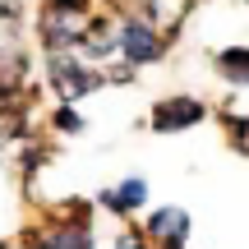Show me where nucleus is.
Returning <instances> with one entry per match:
<instances>
[{"mask_svg":"<svg viewBox=\"0 0 249 249\" xmlns=\"http://www.w3.org/2000/svg\"><path fill=\"white\" fill-rule=\"evenodd\" d=\"M83 28H88V5L83 0H51L46 14H42V33H46L51 46L83 37Z\"/></svg>","mask_w":249,"mask_h":249,"instance_id":"obj_1","label":"nucleus"},{"mask_svg":"<svg viewBox=\"0 0 249 249\" xmlns=\"http://www.w3.org/2000/svg\"><path fill=\"white\" fill-rule=\"evenodd\" d=\"M120 46H124V55H129L134 65H148V60H157V55H161V37L152 33L148 23H139V18L120 28Z\"/></svg>","mask_w":249,"mask_h":249,"instance_id":"obj_2","label":"nucleus"},{"mask_svg":"<svg viewBox=\"0 0 249 249\" xmlns=\"http://www.w3.org/2000/svg\"><path fill=\"white\" fill-rule=\"evenodd\" d=\"M51 79H55V88L65 92V102H74V97H83V92L92 88V74L88 70H79V60H70V55H60V60H51Z\"/></svg>","mask_w":249,"mask_h":249,"instance_id":"obj_3","label":"nucleus"},{"mask_svg":"<svg viewBox=\"0 0 249 249\" xmlns=\"http://www.w3.org/2000/svg\"><path fill=\"white\" fill-rule=\"evenodd\" d=\"M198 120H203V107H198L194 97L161 102V107L152 111V124H157V129H185V124H198Z\"/></svg>","mask_w":249,"mask_h":249,"instance_id":"obj_4","label":"nucleus"},{"mask_svg":"<svg viewBox=\"0 0 249 249\" xmlns=\"http://www.w3.org/2000/svg\"><path fill=\"white\" fill-rule=\"evenodd\" d=\"M33 249H92V235L83 222H70L51 235H33Z\"/></svg>","mask_w":249,"mask_h":249,"instance_id":"obj_5","label":"nucleus"},{"mask_svg":"<svg viewBox=\"0 0 249 249\" xmlns=\"http://www.w3.org/2000/svg\"><path fill=\"white\" fill-rule=\"evenodd\" d=\"M143 198H148V185H143L139 176H129V180H124V185H120V189H107V194H102V208H111V213L129 217L134 208L143 203Z\"/></svg>","mask_w":249,"mask_h":249,"instance_id":"obj_6","label":"nucleus"},{"mask_svg":"<svg viewBox=\"0 0 249 249\" xmlns=\"http://www.w3.org/2000/svg\"><path fill=\"white\" fill-rule=\"evenodd\" d=\"M148 231L157 235V240H166V245H176V240H185V231H189V217L180 213V208H161V213H152V222H148Z\"/></svg>","mask_w":249,"mask_h":249,"instance_id":"obj_7","label":"nucleus"},{"mask_svg":"<svg viewBox=\"0 0 249 249\" xmlns=\"http://www.w3.org/2000/svg\"><path fill=\"white\" fill-rule=\"evenodd\" d=\"M222 74L235 79V83H245L249 79V51H226L222 55Z\"/></svg>","mask_w":249,"mask_h":249,"instance_id":"obj_8","label":"nucleus"},{"mask_svg":"<svg viewBox=\"0 0 249 249\" xmlns=\"http://www.w3.org/2000/svg\"><path fill=\"white\" fill-rule=\"evenodd\" d=\"M55 124H60V129H79V124H83V120H79V116H74V111H60V116H55Z\"/></svg>","mask_w":249,"mask_h":249,"instance_id":"obj_9","label":"nucleus"},{"mask_svg":"<svg viewBox=\"0 0 249 249\" xmlns=\"http://www.w3.org/2000/svg\"><path fill=\"white\" fill-rule=\"evenodd\" d=\"M120 249H143V245L139 240H120Z\"/></svg>","mask_w":249,"mask_h":249,"instance_id":"obj_10","label":"nucleus"}]
</instances>
